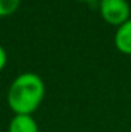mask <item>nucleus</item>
Here are the masks:
<instances>
[{"instance_id":"f257e3e1","label":"nucleus","mask_w":131,"mask_h":132,"mask_svg":"<svg viewBox=\"0 0 131 132\" xmlns=\"http://www.w3.org/2000/svg\"><path fill=\"white\" fill-rule=\"evenodd\" d=\"M45 97V83L40 75L25 72L14 78L8 91V104L16 115H31Z\"/></svg>"},{"instance_id":"f03ea898","label":"nucleus","mask_w":131,"mask_h":132,"mask_svg":"<svg viewBox=\"0 0 131 132\" xmlns=\"http://www.w3.org/2000/svg\"><path fill=\"white\" fill-rule=\"evenodd\" d=\"M99 11L105 22L120 26L130 20V5L127 0H99Z\"/></svg>"},{"instance_id":"7ed1b4c3","label":"nucleus","mask_w":131,"mask_h":132,"mask_svg":"<svg viewBox=\"0 0 131 132\" xmlns=\"http://www.w3.org/2000/svg\"><path fill=\"white\" fill-rule=\"evenodd\" d=\"M114 43L120 52L131 55V19L117 28L114 35Z\"/></svg>"},{"instance_id":"20e7f679","label":"nucleus","mask_w":131,"mask_h":132,"mask_svg":"<svg viewBox=\"0 0 131 132\" xmlns=\"http://www.w3.org/2000/svg\"><path fill=\"white\" fill-rule=\"evenodd\" d=\"M8 132H39V128L31 115H14Z\"/></svg>"},{"instance_id":"39448f33","label":"nucleus","mask_w":131,"mask_h":132,"mask_svg":"<svg viewBox=\"0 0 131 132\" xmlns=\"http://www.w3.org/2000/svg\"><path fill=\"white\" fill-rule=\"evenodd\" d=\"M20 6V0H0V17L14 14Z\"/></svg>"},{"instance_id":"423d86ee","label":"nucleus","mask_w":131,"mask_h":132,"mask_svg":"<svg viewBox=\"0 0 131 132\" xmlns=\"http://www.w3.org/2000/svg\"><path fill=\"white\" fill-rule=\"evenodd\" d=\"M5 65H6V51H5L3 46L0 45V71L5 68Z\"/></svg>"},{"instance_id":"0eeeda50","label":"nucleus","mask_w":131,"mask_h":132,"mask_svg":"<svg viewBox=\"0 0 131 132\" xmlns=\"http://www.w3.org/2000/svg\"><path fill=\"white\" fill-rule=\"evenodd\" d=\"M77 2H85V3H94V2H97V0H77Z\"/></svg>"}]
</instances>
